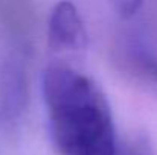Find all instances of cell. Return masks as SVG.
<instances>
[{
	"instance_id": "cell-2",
	"label": "cell",
	"mask_w": 157,
	"mask_h": 155,
	"mask_svg": "<svg viewBox=\"0 0 157 155\" xmlns=\"http://www.w3.org/2000/svg\"><path fill=\"white\" fill-rule=\"evenodd\" d=\"M87 43V29L78 8L69 0L58 2L51 12L48 26V44L51 53L56 56L53 61L82 56Z\"/></svg>"
},
{
	"instance_id": "cell-5",
	"label": "cell",
	"mask_w": 157,
	"mask_h": 155,
	"mask_svg": "<svg viewBox=\"0 0 157 155\" xmlns=\"http://www.w3.org/2000/svg\"><path fill=\"white\" fill-rule=\"evenodd\" d=\"M127 155H151V154H150V151H148L145 146H136V148H133Z\"/></svg>"
},
{
	"instance_id": "cell-4",
	"label": "cell",
	"mask_w": 157,
	"mask_h": 155,
	"mask_svg": "<svg viewBox=\"0 0 157 155\" xmlns=\"http://www.w3.org/2000/svg\"><path fill=\"white\" fill-rule=\"evenodd\" d=\"M111 2H113L117 14L121 17H125V18L134 15L139 11L140 5L144 3V0H111Z\"/></svg>"
},
{
	"instance_id": "cell-1",
	"label": "cell",
	"mask_w": 157,
	"mask_h": 155,
	"mask_svg": "<svg viewBox=\"0 0 157 155\" xmlns=\"http://www.w3.org/2000/svg\"><path fill=\"white\" fill-rule=\"evenodd\" d=\"M41 91L58 154L117 155L110 105L90 76L53 61L43 72Z\"/></svg>"
},
{
	"instance_id": "cell-3",
	"label": "cell",
	"mask_w": 157,
	"mask_h": 155,
	"mask_svg": "<svg viewBox=\"0 0 157 155\" xmlns=\"http://www.w3.org/2000/svg\"><path fill=\"white\" fill-rule=\"evenodd\" d=\"M131 62L136 73L157 94V56L144 49H137L131 55Z\"/></svg>"
}]
</instances>
